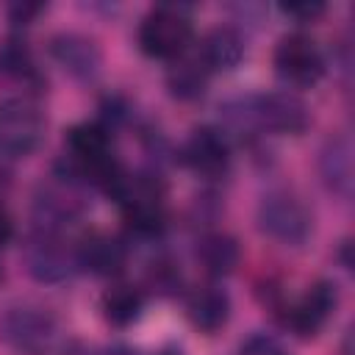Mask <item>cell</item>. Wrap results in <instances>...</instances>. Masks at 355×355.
Wrapping results in <instances>:
<instances>
[{"label":"cell","mask_w":355,"mask_h":355,"mask_svg":"<svg viewBox=\"0 0 355 355\" xmlns=\"http://www.w3.org/2000/svg\"><path fill=\"white\" fill-rule=\"evenodd\" d=\"M44 133V116L31 100L0 103V150L11 155H28L39 147Z\"/></svg>","instance_id":"cell-5"},{"label":"cell","mask_w":355,"mask_h":355,"mask_svg":"<svg viewBox=\"0 0 355 355\" xmlns=\"http://www.w3.org/2000/svg\"><path fill=\"white\" fill-rule=\"evenodd\" d=\"M336 302H338L336 286H330V283H316V286H311L308 294L291 308L288 324H291L300 336H316V333L327 324V319L333 316Z\"/></svg>","instance_id":"cell-10"},{"label":"cell","mask_w":355,"mask_h":355,"mask_svg":"<svg viewBox=\"0 0 355 355\" xmlns=\"http://www.w3.org/2000/svg\"><path fill=\"white\" fill-rule=\"evenodd\" d=\"M275 69L283 80H288L294 86H311L322 78L324 58L308 36L288 33L275 47Z\"/></svg>","instance_id":"cell-7"},{"label":"cell","mask_w":355,"mask_h":355,"mask_svg":"<svg viewBox=\"0 0 355 355\" xmlns=\"http://www.w3.org/2000/svg\"><path fill=\"white\" fill-rule=\"evenodd\" d=\"M239 244L227 233H208L197 241V261L211 275H230L239 266Z\"/></svg>","instance_id":"cell-15"},{"label":"cell","mask_w":355,"mask_h":355,"mask_svg":"<svg viewBox=\"0 0 355 355\" xmlns=\"http://www.w3.org/2000/svg\"><path fill=\"white\" fill-rule=\"evenodd\" d=\"M244 55V42L233 28H214L200 44V61L205 69H233Z\"/></svg>","instance_id":"cell-14"},{"label":"cell","mask_w":355,"mask_h":355,"mask_svg":"<svg viewBox=\"0 0 355 355\" xmlns=\"http://www.w3.org/2000/svg\"><path fill=\"white\" fill-rule=\"evenodd\" d=\"M322 3H288V6H280L283 14H291V17H300V19H313L316 14H322Z\"/></svg>","instance_id":"cell-22"},{"label":"cell","mask_w":355,"mask_h":355,"mask_svg":"<svg viewBox=\"0 0 355 355\" xmlns=\"http://www.w3.org/2000/svg\"><path fill=\"white\" fill-rule=\"evenodd\" d=\"M100 305H103L105 322H111L114 327H125V324L139 319V313H141V294H139V288H133L128 283H114L111 288H105Z\"/></svg>","instance_id":"cell-17"},{"label":"cell","mask_w":355,"mask_h":355,"mask_svg":"<svg viewBox=\"0 0 355 355\" xmlns=\"http://www.w3.org/2000/svg\"><path fill=\"white\" fill-rule=\"evenodd\" d=\"M128 250L111 233H89L78 247V263L92 269L94 275H119L125 269Z\"/></svg>","instance_id":"cell-12"},{"label":"cell","mask_w":355,"mask_h":355,"mask_svg":"<svg viewBox=\"0 0 355 355\" xmlns=\"http://www.w3.org/2000/svg\"><path fill=\"white\" fill-rule=\"evenodd\" d=\"M22 258H25L28 272L42 283H58V280L69 277L72 266L78 263V252H69L67 244L50 227L39 230L28 239Z\"/></svg>","instance_id":"cell-6"},{"label":"cell","mask_w":355,"mask_h":355,"mask_svg":"<svg viewBox=\"0 0 355 355\" xmlns=\"http://www.w3.org/2000/svg\"><path fill=\"white\" fill-rule=\"evenodd\" d=\"M53 58L75 78H92L100 69V50L89 36L80 33H58L50 44Z\"/></svg>","instance_id":"cell-11"},{"label":"cell","mask_w":355,"mask_h":355,"mask_svg":"<svg viewBox=\"0 0 355 355\" xmlns=\"http://www.w3.org/2000/svg\"><path fill=\"white\" fill-rule=\"evenodd\" d=\"M239 355H288V352L269 336H252L241 344Z\"/></svg>","instance_id":"cell-20"},{"label":"cell","mask_w":355,"mask_h":355,"mask_svg":"<svg viewBox=\"0 0 355 355\" xmlns=\"http://www.w3.org/2000/svg\"><path fill=\"white\" fill-rule=\"evenodd\" d=\"M11 233H14V225H11V216L6 214V208H0V247H3V244H8V239H11Z\"/></svg>","instance_id":"cell-23"},{"label":"cell","mask_w":355,"mask_h":355,"mask_svg":"<svg viewBox=\"0 0 355 355\" xmlns=\"http://www.w3.org/2000/svg\"><path fill=\"white\" fill-rule=\"evenodd\" d=\"M103 355H133L130 349H125V347H111V349H105Z\"/></svg>","instance_id":"cell-25"},{"label":"cell","mask_w":355,"mask_h":355,"mask_svg":"<svg viewBox=\"0 0 355 355\" xmlns=\"http://www.w3.org/2000/svg\"><path fill=\"white\" fill-rule=\"evenodd\" d=\"M322 175L333 191H338L341 197H349V191H352V147H349L347 136H341L324 147Z\"/></svg>","instance_id":"cell-16"},{"label":"cell","mask_w":355,"mask_h":355,"mask_svg":"<svg viewBox=\"0 0 355 355\" xmlns=\"http://www.w3.org/2000/svg\"><path fill=\"white\" fill-rule=\"evenodd\" d=\"M191 42V22L175 6L153 8L139 25V44L153 58H178Z\"/></svg>","instance_id":"cell-3"},{"label":"cell","mask_w":355,"mask_h":355,"mask_svg":"<svg viewBox=\"0 0 355 355\" xmlns=\"http://www.w3.org/2000/svg\"><path fill=\"white\" fill-rule=\"evenodd\" d=\"M108 194L116 197V202L122 205L125 222L139 236H153L164 227V194L155 180L122 175Z\"/></svg>","instance_id":"cell-2"},{"label":"cell","mask_w":355,"mask_h":355,"mask_svg":"<svg viewBox=\"0 0 355 355\" xmlns=\"http://www.w3.org/2000/svg\"><path fill=\"white\" fill-rule=\"evenodd\" d=\"M0 69L14 75V78H31L36 72L28 47L22 42H14V39L0 44Z\"/></svg>","instance_id":"cell-19"},{"label":"cell","mask_w":355,"mask_h":355,"mask_svg":"<svg viewBox=\"0 0 355 355\" xmlns=\"http://www.w3.org/2000/svg\"><path fill=\"white\" fill-rule=\"evenodd\" d=\"M189 322L202 333H216L230 316V300L216 286H200L186 300Z\"/></svg>","instance_id":"cell-13"},{"label":"cell","mask_w":355,"mask_h":355,"mask_svg":"<svg viewBox=\"0 0 355 355\" xmlns=\"http://www.w3.org/2000/svg\"><path fill=\"white\" fill-rule=\"evenodd\" d=\"M158 355H180V352H172V349H166V352H158Z\"/></svg>","instance_id":"cell-26"},{"label":"cell","mask_w":355,"mask_h":355,"mask_svg":"<svg viewBox=\"0 0 355 355\" xmlns=\"http://www.w3.org/2000/svg\"><path fill=\"white\" fill-rule=\"evenodd\" d=\"M11 11L17 14V19H19V22H28L33 14H39V11H42V6H31V3H25V6H14Z\"/></svg>","instance_id":"cell-24"},{"label":"cell","mask_w":355,"mask_h":355,"mask_svg":"<svg viewBox=\"0 0 355 355\" xmlns=\"http://www.w3.org/2000/svg\"><path fill=\"white\" fill-rule=\"evenodd\" d=\"M150 283L155 288H161V291H172L180 283V275H178V269L172 263H155L153 272H150Z\"/></svg>","instance_id":"cell-21"},{"label":"cell","mask_w":355,"mask_h":355,"mask_svg":"<svg viewBox=\"0 0 355 355\" xmlns=\"http://www.w3.org/2000/svg\"><path fill=\"white\" fill-rule=\"evenodd\" d=\"M183 161L200 175H208V178L222 175L230 161L225 136L214 128H197L183 147Z\"/></svg>","instance_id":"cell-9"},{"label":"cell","mask_w":355,"mask_h":355,"mask_svg":"<svg viewBox=\"0 0 355 355\" xmlns=\"http://www.w3.org/2000/svg\"><path fill=\"white\" fill-rule=\"evenodd\" d=\"M0 338L25 355H44L58 341V324L44 308L17 305L0 319Z\"/></svg>","instance_id":"cell-1"},{"label":"cell","mask_w":355,"mask_h":355,"mask_svg":"<svg viewBox=\"0 0 355 355\" xmlns=\"http://www.w3.org/2000/svg\"><path fill=\"white\" fill-rule=\"evenodd\" d=\"M205 83H208V69L200 58H180L166 75V86H169L172 97H178V100L202 97Z\"/></svg>","instance_id":"cell-18"},{"label":"cell","mask_w":355,"mask_h":355,"mask_svg":"<svg viewBox=\"0 0 355 355\" xmlns=\"http://www.w3.org/2000/svg\"><path fill=\"white\" fill-rule=\"evenodd\" d=\"M258 225L269 239H275L280 244H291V247L302 244L311 236V214H308V208L297 197H291L286 191H277V194H269V197L261 200Z\"/></svg>","instance_id":"cell-4"},{"label":"cell","mask_w":355,"mask_h":355,"mask_svg":"<svg viewBox=\"0 0 355 355\" xmlns=\"http://www.w3.org/2000/svg\"><path fill=\"white\" fill-rule=\"evenodd\" d=\"M247 119L275 133H302L308 128V108L291 92H272L247 103Z\"/></svg>","instance_id":"cell-8"}]
</instances>
